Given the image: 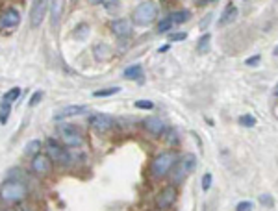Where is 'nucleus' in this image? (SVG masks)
<instances>
[{"label": "nucleus", "instance_id": "36", "mask_svg": "<svg viewBox=\"0 0 278 211\" xmlns=\"http://www.w3.org/2000/svg\"><path fill=\"white\" fill-rule=\"evenodd\" d=\"M274 56H278V47H276V49H274Z\"/></svg>", "mask_w": 278, "mask_h": 211}, {"label": "nucleus", "instance_id": "35", "mask_svg": "<svg viewBox=\"0 0 278 211\" xmlns=\"http://www.w3.org/2000/svg\"><path fill=\"white\" fill-rule=\"evenodd\" d=\"M274 95H276V97H278V85H276V87H274Z\"/></svg>", "mask_w": 278, "mask_h": 211}, {"label": "nucleus", "instance_id": "32", "mask_svg": "<svg viewBox=\"0 0 278 211\" xmlns=\"http://www.w3.org/2000/svg\"><path fill=\"white\" fill-rule=\"evenodd\" d=\"M258 61H260V56H252V58H248L245 63H247V65H258Z\"/></svg>", "mask_w": 278, "mask_h": 211}, {"label": "nucleus", "instance_id": "22", "mask_svg": "<svg viewBox=\"0 0 278 211\" xmlns=\"http://www.w3.org/2000/svg\"><path fill=\"white\" fill-rule=\"evenodd\" d=\"M121 91V87H108V89H98L93 93V97L102 98V97H111V95H117Z\"/></svg>", "mask_w": 278, "mask_h": 211}, {"label": "nucleus", "instance_id": "31", "mask_svg": "<svg viewBox=\"0 0 278 211\" xmlns=\"http://www.w3.org/2000/svg\"><path fill=\"white\" fill-rule=\"evenodd\" d=\"M186 34H184V32H182V34H171V39H173V41H184V39H186Z\"/></svg>", "mask_w": 278, "mask_h": 211}, {"label": "nucleus", "instance_id": "14", "mask_svg": "<svg viewBox=\"0 0 278 211\" xmlns=\"http://www.w3.org/2000/svg\"><path fill=\"white\" fill-rule=\"evenodd\" d=\"M143 126L152 133V135H162L165 130V122L162 119H158V117H149L143 121Z\"/></svg>", "mask_w": 278, "mask_h": 211}, {"label": "nucleus", "instance_id": "21", "mask_svg": "<svg viewBox=\"0 0 278 211\" xmlns=\"http://www.w3.org/2000/svg\"><path fill=\"white\" fill-rule=\"evenodd\" d=\"M171 21H173V25H182V23H186L189 21V12L188 10H182V12H176L173 15H169Z\"/></svg>", "mask_w": 278, "mask_h": 211}, {"label": "nucleus", "instance_id": "11", "mask_svg": "<svg viewBox=\"0 0 278 211\" xmlns=\"http://www.w3.org/2000/svg\"><path fill=\"white\" fill-rule=\"evenodd\" d=\"M47 156L52 159V161L60 163V165H67L69 163V154H67V150H63L58 143H54V141H49V154Z\"/></svg>", "mask_w": 278, "mask_h": 211}, {"label": "nucleus", "instance_id": "24", "mask_svg": "<svg viewBox=\"0 0 278 211\" xmlns=\"http://www.w3.org/2000/svg\"><path fill=\"white\" fill-rule=\"evenodd\" d=\"M237 122H239L241 126L252 128L254 124H256V117H254V115H241V117L237 119Z\"/></svg>", "mask_w": 278, "mask_h": 211}, {"label": "nucleus", "instance_id": "17", "mask_svg": "<svg viewBox=\"0 0 278 211\" xmlns=\"http://www.w3.org/2000/svg\"><path fill=\"white\" fill-rule=\"evenodd\" d=\"M25 154L26 156H32V157H36L37 154H41V141H37V139L30 141V143L25 146Z\"/></svg>", "mask_w": 278, "mask_h": 211}, {"label": "nucleus", "instance_id": "8", "mask_svg": "<svg viewBox=\"0 0 278 211\" xmlns=\"http://www.w3.org/2000/svg\"><path fill=\"white\" fill-rule=\"evenodd\" d=\"M21 23V13L15 8H6L0 13V30H12Z\"/></svg>", "mask_w": 278, "mask_h": 211}, {"label": "nucleus", "instance_id": "9", "mask_svg": "<svg viewBox=\"0 0 278 211\" xmlns=\"http://www.w3.org/2000/svg\"><path fill=\"white\" fill-rule=\"evenodd\" d=\"M89 124L93 130H97V132L104 133L111 130L113 128V119L109 117V115H104V113H95L89 117Z\"/></svg>", "mask_w": 278, "mask_h": 211}, {"label": "nucleus", "instance_id": "26", "mask_svg": "<svg viewBox=\"0 0 278 211\" xmlns=\"http://www.w3.org/2000/svg\"><path fill=\"white\" fill-rule=\"evenodd\" d=\"M45 97V93H43V91H36V93H34V95H32L30 97V100H28V106H37V102H41V98Z\"/></svg>", "mask_w": 278, "mask_h": 211}, {"label": "nucleus", "instance_id": "33", "mask_svg": "<svg viewBox=\"0 0 278 211\" xmlns=\"http://www.w3.org/2000/svg\"><path fill=\"white\" fill-rule=\"evenodd\" d=\"M167 50H169V45H164V47L158 50V52H167Z\"/></svg>", "mask_w": 278, "mask_h": 211}, {"label": "nucleus", "instance_id": "3", "mask_svg": "<svg viewBox=\"0 0 278 211\" xmlns=\"http://www.w3.org/2000/svg\"><path fill=\"white\" fill-rule=\"evenodd\" d=\"M176 159H178V154L173 150L158 154V156L152 159V165H151L152 176H156V178H164L165 174H169L171 170H173V167H175Z\"/></svg>", "mask_w": 278, "mask_h": 211}, {"label": "nucleus", "instance_id": "25", "mask_svg": "<svg viewBox=\"0 0 278 211\" xmlns=\"http://www.w3.org/2000/svg\"><path fill=\"white\" fill-rule=\"evenodd\" d=\"M173 21H171V17H165L164 21H162V23H160V25H158V32H162V34H164V32H169L171 28H173Z\"/></svg>", "mask_w": 278, "mask_h": 211}, {"label": "nucleus", "instance_id": "28", "mask_svg": "<svg viewBox=\"0 0 278 211\" xmlns=\"http://www.w3.org/2000/svg\"><path fill=\"white\" fill-rule=\"evenodd\" d=\"M135 106H137L139 109H152L154 108V104H152L151 100H137Z\"/></svg>", "mask_w": 278, "mask_h": 211}, {"label": "nucleus", "instance_id": "7", "mask_svg": "<svg viewBox=\"0 0 278 211\" xmlns=\"http://www.w3.org/2000/svg\"><path fill=\"white\" fill-rule=\"evenodd\" d=\"M176 196H178V191H176L175 185L164 187L156 196V207L158 209H167L176 202Z\"/></svg>", "mask_w": 278, "mask_h": 211}, {"label": "nucleus", "instance_id": "18", "mask_svg": "<svg viewBox=\"0 0 278 211\" xmlns=\"http://www.w3.org/2000/svg\"><path fill=\"white\" fill-rule=\"evenodd\" d=\"M141 76H143V69H141V65H132V67H128V69H124V78L139 80Z\"/></svg>", "mask_w": 278, "mask_h": 211}, {"label": "nucleus", "instance_id": "2", "mask_svg": "<svg viewBox=\"0 0 278 211\" xmlns=\"http://www.w3.org/2000/svg\"><path fill=\"white\" fill-rule=\"evenodd\" d=\"M158 13H160V8L154 0H145L141 2L135 10H133V25L137 26H151L154 21L158 19Z\"/></svg>", "mask_w": 278, "mask_h": 211}, {"label": "nucleus", "instance_id": "6", "mask_svg": "<svg viewBox=\"0 0 278 211\" xmlns=\"http://www.w3.org/2000/svg\"><path fill=\"white\" fill-rule=\"evenodd\" d=\"M49 0H34V6L30 12V25L32 28H39L49 13Z\"/></svg>", "mask_w": 278, "mask_h": 211}, {"label": "nucleus", "instance_id": "16", "mask_svg": "<svg viewBox=\"0 0 278 211\" xmlns=\"http://www.w3.org/2000/svg\"><path fill=\"white\" fill-rule=\"evenodd\" d=\"M93 54H95V58H97L98 61H104V60H108V58H111V50H109L108 45H97L95 50H93Z\"/></svg>", "mask_w": 278, "mask_h": 211}, {"label": "nucleus", "instance_id": "27", "mask_svg": "<svg viewBox=\"0 0 278 211\" xmlns=\"http://www.w3.org/2000/svg\"><path fill=\"white\" fill-rule=\"evenodd\" d=\"M236 209H237V211H252V209H254V205H252V202H248V200H245V202H239V204H237Z\"/></svg>", "mask_w": 278, "mask_h": 211}, {"label": "nucleus", "instance_id": "15", "mask_svg": "<svg viewBox=\"0 0 278 211\" xmlns=\"http://www.w3.org/2000/svg\"><path fill=\"white\" fill-rule=\"evenodd\" d=\"M237 15H239V12H237V8L230 4V6H226V10L223 12V17H221V21H219V25H221V26H223V25H228V23H232V21H234V19H236Z\"/></svg>", "mask_w": 278, "mask_h": 211}, {"label": "nucleus", "instance_id": "19", "mask_svg": "<svg viewBox=\"0 0 278 211\" xmlns=\"http://www.w3.org/2000/svg\"><path fill=\"white\" fill-rule=\"evenodd\" d=\"M210 41H212V36H210V34H204V36L200 37L199 43H197V50H199V54H206V52L210 50Z\"/></svg>", "mask_w": 278, "mask_h": 211}, {"label": "nucleus", "instance_id": "20", "mask_svg": "<svg viewBox=\"0 0 278 211\" xmlns=\"http://www.w3.org/2000/svg\"><path fill=\"white\" fill-rule=\"evenodd\" d=\"M10 113H12V104L2 100V104H0V124H6Z\"/></svg>", "mask_w": 278, "mask_h": 211}, {"label": "nucleus", "instance_id": "29", "mask_svg": "<svg viewBox=\"0 0 278 211\" xmlns=\"http://www.w3.org/2000/svg\"><path fill=\"white\" fill-rule=\"evenodd\" d=\"M210 187H212V174L208 172V174H204V178H202V189L208 191Z\"/></svg>", "mask_w": 278, "mask_h": 211}, {"label": "nucleus", "instance_id": "12", "mask_svg": "<svg viewBox=\"0 0 278 211\" xmlns=\"http://www.w3.org/2000/svg\"><path fill=\"white\" fill-rule=\"evenodd\" d=\"M87 113V106H65L56 113V119H69V117H76V115Z\"/></svg>", "mask_w": 278, "mask_h": 211}, {"label": "nucleus", "instance_id": "34", "mask_svg": "<svg viewBox=\"0 0 278 211\" xmlns=\"http://www.w3.org/2000/svg\"><path fill=\"white\" fill-rule=\"evenodd\" d=\"M210 2H213V0H199L200 6H204V4H210Z\"/></svg>", "mask_w": 278, "mask_h": 211}, {"label": "nucleus", "instance_id": "13", "mask_svg": "<svg viewBox=\"0 0 278 211\" xmlns=\"http://www.w3.org/2000/svg\"><path fill=\"white\" fill-rule=\"evenodd\" d=\"M111 32H113L117 37H128L132 34V23H130V21H124V19L113 21V23H111Z\"/></svg>", "mask_w": 278, "mask_h": 211}, {"label": "nucleus", "instance_id": "23", "mask_svg": "<svg viewBox=\"0 0 278 211\" xmlns=\"http://www.w3.org/2000/svg\"><path fill=\"white\" fill-rule=\"evenodd\" d=\"M19 98H21V89H19V87H13V89H10L6 95H4V98H2V100H6V102L13 104V102H17Z\"/></svg>", "mask_w": 278, "mask_h": 211}, {"label": "nucleus", "instance_id": "10", "mask_svg": "<svg viewBox=\"0 0 278 211\" xmlns=\"http://www.w3.org/2000/svg\"><path fill=\"white\" fill-rule=\"evenodd\" d=\"M32 169H34V172L41 176L49 174L50 170H52V159L47 154H37L34 157V161H32Z\"/></svg>", "mask_w": 278, "mask_h": 211}, {"label": "nucleus", "instance_id": "30", "mask_svg": "<svg viewBox=\"0 0 278 211\" xmlns=\"http://www.w3.org/2000/svg\"><path fill=\"white\" fill-rule=\"evenodd\" d=\"M260 202L263 205H272V198L269 196V194H261L260 196Z\"/></svg>", "mask_w": 278, "mask_h": 211}, {"label": "nucleus", "instance_id": "5", "mask_svg": "<svg viewBox=\"0 0 278 211\" xmlns=\"http://www.w3.org/2000/svg\"><path fill=\"white\" fill-rule=\"evenodd\" d=\"M60 137L67 146H80L84 143V135L73 124H60Z\"/></svg>", "mask_w": 278, "mask_h": 211}, {"label": "nucleus", "instance_id": "1", "mask_svg": "<svg viewBox=\"0 0 278 211\" xmlns=\"http://www.w3.org/2000/svg\"><path fill=\"white\" fill-rule=\"evenodd\" d=\"M28 196V187L26 183L19 180H6L0 185V198L8 204H19Z\"/></svg>", "mask_w": 278, "mask_h": 211}, {"label": "nucleus", "instance_id": "4", "mask_svg": "<svg viewBox=\"0 0 278 211\" xmlns=\"http://www.w3.org/2000/svg\"><path fill=\"white\" fill-rule=\"evenodd\" d=\"M197 167V157L193 154H186V156H182L180 159H176L175 167H173V180L175 181H182L184 178H188L191 172L195 170Z\"/></svg>", "mask_w": 278, "mask_h": 211}]
</instances>
